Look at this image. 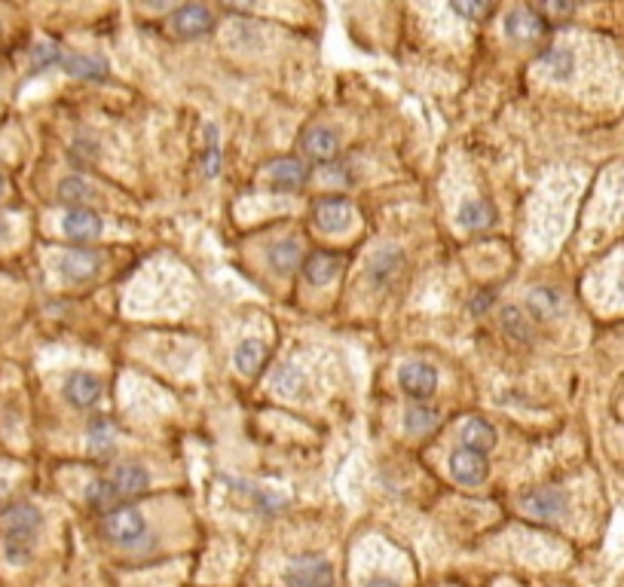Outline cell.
Segmentation results:
<instances>
[{
    "label": "cell",
    "mask_w": 624,
    "mask_h": 587,
    "mask_svg": "<svg viewBox=\"0 0 624 587\" xmlns=\"http://www.w3.org/2000/svg\"><path fill=\"white\" fill-rule=\"evenodd\" d=\"M40 526H44V517H40V511L34 505H28V502H19V505L6 508V514H4V557L10 560L13 566H25L31 560Z\"/></svg>",
    "instance_id": "cell-1"
},
{
    "label": "cell",
    "mask_w": 624,
    "mask_h": 587,
    "mask_svg": "<svg viewBox=\"0 0 624 587\" xmlns=\"http://www.w3.org/2000/svg\"><path fill=\"white\" fill-rule=\"evenodd\" d=\"M105 535L120 548H135L147 535V520L138 508L116 505L105 514Z\"/></svg>",
    "instance_id": "cell-2"
},
{
    "label": "cell",
    "mask_w": 624,
    "mask_h": 587,
    "mask_svg": "<svg viewBox=\"0 0 624 587\" xmlns=\"http://www.w3.org/2000/svg\"><path fill=\"white\" fill-rule=\"evenodd\" d=\"M285 584L288 587H334V569L325 557H294L285 569Z\"/></svg>",
    "instance_id": "cell-3"
},
{
    "label": "cell",
    "mask_w": 624,
    "mask_h": 587,
    "mask_svg": "<svg viewBox=\"0 0 624 587\" xmlns=\"http://www.w3.org/2000/svg\"><path fill=\"white\" fill-rule=\"evenodd\" d=\"M401 392L413 401H428L438 389V371L426 362H408L398 371Z\"/></svg>",
    "instance_id": "cell-4"
},
{
    "label": "cell",
    "mask_w": 624,
    "mask_h": 587,
    "mask_svg": "<svg viewBox=\"0 0 624 587\" xmlns=\"http://www.w3.org/2000/svg\"><path fill=\"white\" fill-rule=\"evenodd\" d=\"M312 224L322 233H340L352 224V203L346 196H325L312 205Z\"/></svg>",
    "instance_id": "cell-5"
},
{
    "label": "cell",
    "mask_w": 624,
    "mask_h": 587,
    "mask_svg": "<svg viewBox=\"0 0 624 587\" xmlns=\"http://www.w3.org/2000/svg\"><path fill=\"white\" fill-rule=\"evenodd\" d=\"M267 174H269V187L279 193H297L307 187V181H309L307 165L294 156L273 159V163L267 165Z\"/></svg>",
    "instance_id": "cell-6"
},
{
    "label": "cell",
    "mask_w": 624,
    "mask_h": 587,
    "mask_svg": "<svg viewBox=\"0 0 624 587\" xmlns=\"http://www.w3.org/2000/svg\"><path fill=\"white\" fill-rule=\"evenodd\" d=\"M212 25H215L212 13L202 4H184L172 13V31L184 40L202 37L206 31H212Z\"/></svg>",
    "instance_id": "cell-7"
},
{
    "label": "cell",
    "mask_w": 624,
    "mask_h": 587,
    "mask_svg": "<svg viewBox=\"0 0 624 587\" xmlns=\"http://www.w3.org/2000/svg\"><path fill=\"white\" fill-rule=\"evenodd\" d=\"M101 230H105V221L92 208H67L62 217V233L71 242H92L101 236Z\"/></svg>",
    "instance_id": "cell-8"
},
{
    "label": "cell",
    "mask_w": 624,
    "mask_h": 587,
    "mask_svg": "<svg viewBox=\"0 0 624 587\" xmlns=\"http://www.w3.org/2000/svg\"><path fill=\"white\" fill-rule=\"evenodd\" d=\"M542 31H545V19L533 10V6H518V10H511L508 19H505V35L511 40H518V44H529V40L542 37Z\"/></svg>",
    "instance_id": "cell-9"
},
{
    "label": "cell",
    "mask_w": 624,
    "mask_h": 587,
    "mask_svg": "<svg viewBox=\"0 0 624 587\" xmlns=\"http://www.w3.org/2000/svg\"><path fill=\"white\" fill-rule=\"evenodd\" d=\"M450 474L457 477L459 483L478 486V483L487 481V474H490V465H487V456H480V453L457 450L450 456Z\"/></svg>",
    "instance_id": "cell-10"
},
{
    "label": "cell",
    "mask_w": 624,
    "mask_h": 587,
    "mask_svg": "<svg viewBox=\"0 0 624 587\" xmlns=\"http://www.w3.org/2000/svg\"><path fill=\"white\" fill-rule=\"evenodd\" d=\"M98 254L89 248H71L58 257V273L65 275L67 282H86L98 273Z\"/></svg>",
    "instance_id": "cell-11"
},
{
    "label": "cell",
    "mask_w": 624,
    "mask_h": 587,
    "mask_svg": "<svg viewBox=\"0 0 624 587\" xmlns=\"http://www.w3.org/2000/svg\"><path fill=\"white\" fill-rule=\"evenodd\" d=\"M303 154L316 159V163H331L340 154V138L327 125H312V129L303 132Z\"/></svg>",
    "instance_id": "cell-12"
},
{
    "label": "cell",
    "mask_w": 624,
    "mask_h": 587,
    "mask_svg": "<svg viewBox=\"0 0 624 587\" xmlns=\"http://www.w3.org/2000/svg\"><path fill=\"white\" fill-rule=\"evenodd\" d=\"M520 505H524L527 514H533L538 520H551L567 511V492L548 486V490H536V492H529V496H524Z\"/></svg>",
    "instance_id": "cell-13"
},
{
    "label": "cell",
    "mask_w": 624,
    "mask_h": 587,
    "mask_svg": "<svg viewBox=\"0 0 624 587\" xmlns=\"http://www.w3.org/2000/svg\"><path fill=\"white\" fill-rule=\"evenodd\" d=\"M337 273H340V257L327 254V251H312V254L303 260V279L309 284H316V288L334 282Z\"/></svg>",
    "instance_id": "cell-14"
},
{
    "label": "cell",
    "mask_w": 624,
    "mask_h": 587,
    "mask_svg": "<svg viewBox=\"0 0 624 587\" xmlns=\"http://www.w3.org/2000/svg\"><path fill=\"white\" fill-rule=\"evenodd\" d=\"M65 395H67V401H71L74 407L86 410V407H92V404H96V401H98V395H101V383H98L92 373H83V371H77V373L67 376V383H65Z\"/></svg>",
    "instance_id": "cell-15"
},
{
    "label": "cell",
    "mask_w": 624,
    "mask_h": 587,
    "mask_svg": "<svg viewBox=\"0 0 624 587\" xmlns=\"http://www.w3.org/2000/svg\"><path fill=\"white\" fill-rule=\"evenodd\" d=\"M398 270H401V251L398 248H379L377 254L367 260V279H370V284H377V288L389 284Z\"/></svg>",
    "instance_id": "cell-16"
},
{
    "label": "cell",
    "mask_w": 624,
    "mask_h": 587,
    "mask_svg": "<svg viewBox=\"0 0 624 587\" xmlns=\"http://www.w3.org/2000/svg\"><path fill=\"white\" fill-rule=\"evenodd\" d=\"M62 68L71 74V77H80V80H105L107 77V62L101 55L67 53L62 58Z\"/></svg>",
    "instance_id": "cell-17"
},
{
    "label": "cell",
    "mask_w": 624,
    "mask_h": 587,
    "mask_svg": "<svg viewBox=\"0 0 624 587\" xmlns=\"http://www.w3.org/2000/svg\"><path fill=\"white\" fill-rule=\"evenodd\" d=\"M459 438H462V450L480 453V456L496 447V432L487 419H468V423L462 425Z\"/></svg>",
    "instance_id": "cell-18"
},
{
    "label": "cell",
    "mask_w": 624,
    "mask_h": 587,
    "mask_svg": "<svg viewBox=\"0 0 624 587\" xmlns=\"http://www.w3.org/2000/svg\"><path fill=\"white\" fill-rule=\"evenodd\" d=\"M538 68L554 80H569V74L576 71V55H572L567 46H548L545 53L538 55Z\"/></svg>",
    "instance_id": "cell-19"
},
{
    "label": "cell",
    "mask_w": 624,
    "mask_h": 587,
    "mask_svg": "<svg viewBox=\"0 0 624 587\" xmlns=\"http://www.w3.org/2000/svg\"><path fill=\"white\" fill-rule=\"evenodd\" d=\"M111 481L116 486V492H120V499H132V496H141V492L147 490L150 474L141 465H120Z\"/></svg>",
    "instance_id": "cell-20"
},
{
    "label": "cell",
    "mask_w": 624,
    "mask_h": 587,
    "mask_svg": "<svg viewBox=\"0 0 624 587\" xmlns=\"http://www.w3.org/2000/svg\"><path fill=\"white\" fill-rule=\"evenodd\" d=\"M527 309H529V315L538 318V322H548V318L558 315L560 294L554 288H533L527 294Z\"/></svg>",
    "instance_id": "cell-21"
},
{
    "label": "cell",
    "mask_w": 624,
    "mask_h": 587,
    "mask_svg": "<svg viewBox=\"0 0 624 587\" xmlns=\"http://www.w3.org/2000/svg\"><path fill=\"white\" fill-rule=\"evenodd\" d=\"M493 205L484 203V199H468V203L459 205V224L466 226V230H484V226L493 224Z\"/></svg>",
    "instance_id": "cell-22"
},
{
    "label": "cell",
    "mask_w": 624,
    "mask_h": 587,
    "mask_svg": "<svg viewBox=\"0 0 624 587\" xmlns=\"http://www.w3.org/2000/svg\"><path fill=\"white\" fill-rule=\"evenodd\" d=\"M264 358H267V346L260 340L255 337H248V340H242L239 346H236V355H233V362L236 367H239L242 373H257V367L264 364Z\"/></svg>",
    "instance_id": "cell-23"
},
{
    "label": "cell",
    "mask_w": 624,
    "mask_h": 587,
    "mask_svg": "<svg viewBox=\"0 0 624 587\" xmlns=\"http://www.w3.org/2000/svg\"><path fill=\"white\" fill-rule=\"evenodd\" d=\"M86 502L96 511H111V508H116V502H120V492H116L111 477H98V481H92L86 486Z\"/></svg>",
    "instance_id": "cell-24"
},
{
    "label": "cell",
    "mask_w": 624,
    "mask_h": 587,
    "mask_svg": "<svg viewBox=\"0 0 624 587\" xmlns=\"http://www.w3.org/2000/svg\"><path fill=\"white\" fill-rule=\"evenodd\" d=\"M269 264H273V270H279V273H291L303 264V251L294 239L279 242V245L269 248Z\"/></svg>",
    "instance_id": "cell-25"
},
{
    "label": "cell",
    "mask_w": 624,
    "mask_h": 587,
    "mask_svg": "<svg viewBox=\"0 0 624 587\" xmlns=\"http://www.w3.org/2000/svg\"><path fill=\"white\" fill-rule=\"evenodd\" d=\"M438 423H441L438 410L426 407V404L410 407V410H408V416H404V429H408L410 434H428Z\"/></svg>",
    "instance_id": "cell-26"
},
{
    "label": "cell",
    "mask_w": 624,
    "mask_h": 587,
    "mask_svg": "<svg viewBox=\"0 0 624 587\" xmlns=\"http://www.w3.org/2000/svg\"><path fill=\"white\" fill-rule=\"evenodd\" d=\"M89 450L92 456H101V459H107L114 453V432L107 419H96L89 425Z\"/></svg>",
    "instance_id": "cell-27"
},
{
    "label": "cell",
    "mask_w": 624,
    "mask_h": 587,
    "mask_svg": "<svg viewBox=\"0 0 624 587\" xmlns=\"http://www.w3.org/2000/svg\"><path fill=\"white\" fill-rule=\"evenodd\" d=\"M502 328L508 337H514L518 343H527L529 337H533V324H529V318L520 313L518 306H508L502 313Z\"/></svg>",
    "instance_id": "cell-28"
},
{
    "label": "cell",
    "mask_w": 624,
    "mask_h": 587,
    "mask_svg": "<svg viewBox=\"0 0 624 587\" xmlns=\"http://www.w3.org/2000/svg\"><path fill=\"white\" fill-rule=\"evenodd\" d=\"M58 199L74 208H86L83 203L86 199H92V187L83 178H65L62 184H58Z\"/></svg>",
    "instance_id": "cell-29"
},
{
    "label": "cell",
    "mask_w": 624,
    "mask_h": 587,
    "mask_svg": "<svg viewBox=\"0 0 624 587\" xmlns=\"http://www.w3.org/2000/svg\"><path fill=\"white\" fill-rule=\"evenodd\" d=\"M202 172H206L208 178H215V174L221 172V147H217V129H215V125H208V129H206V150H202Z\"/></svg>",
    "instance_id": "cell-30"
},
{
    "label": "cell",
    "mask_w": 624,
    "mask_h": 587,
    "mask_svg": "<svg viewBox=\"0 0 624 587\" xmlns=\"http://www.w3.org/2000/svg\"><path fill=\"white\" fill-rule=\"evenodd\" d=\"M273 389L282 392V395H297V392L303 389V373L294 364L279 367V373L273 376Z\"/></svg>",
    "instance_id": "cell-31"
},
{
    "label": "cell",
    "mask_w": 624,
    "mask_h": 587,
    "mask_svg": "<svg viewBox=\"0 0 624 587\" xmlns=\"http://www.w3.org/2000/svg\"><path fill=\"white\" fill-rule=\"evenodd\" d=\"M65 53L58 49L55 44H49V40H44V44H37L31 49V68L40 71V68H53V65H62Z\"/></svg>",
    "instance_id": "cell-32"
},
{
    "label": "cell",
    "mask_w": 624,
    "mask_h": 587,
    "mask_svg": "<svg viewBox=\"0 0 624 587\" xmlns=\"http://www.w3.org/2000/svg\"><path fill=\"white\" fill-rule=\"evenodd\" d=\"M453 13L466 15V19H487L493 13L490 4H453Z\"/></svg>",
    "instance_id": "cell-33"
},
{
    "label": "cell",
    "mask_w": 624,
    "mask_h": 587,
    "mask_svg": "<svg viewBox=\"0 0 624 587\" xmlns=\"http://www.w3.org/2000/svg\"><path fill=\"white\" fill-rule=\"evenodd\" d=\"M572 10H576L572 4H545V6H536V13H538V15H542V13H551V15H572Z\"/></svg>",
    "instance_id": "cell-34"
},
{
    "label": "cell",
    "mask_w": 624,
    "mask_h": 587,
    "mask_svg": "<svg viewBox=\"0 0 624 587\" xmlns=\"http://www.w3.org/2000/svg\"><path fill=\"white\" fill-rule=\"evenodd\" d=\"M490 306H493V291H480L478 297H475V303H471V309H475V313H487Z\"/></svg>",
    "instance_id": "cell-35"
},
{
    "label": "cell",
    "mask_w": 624,
    "mask_h": 587,
    "mask_svg": "<svg viewBox=\"0 0 624 587\" xmlns=\"http://www.w3.org/2000/svg\"><path fill=\"white\" fill-rule=\"evenodd\" d=\"M365 587H401L395 578H386V575H374V578H367Z\"/></svg>",
    "instance_id": "cell-36"
},
{
    "label": "cell",
    "mask_w": 624,
    "mask_h": 587,
    "mask_svg": "<svg viewBox=\"0 0 624 587\" xmlns=\"http://www.w3.org/2000/svg\"><path fill=\"white\" fill-rule=\"evenodd\" d=\"M71 154H74V156H80V154H83V156L96 159V144H83V141H77V147H74Z\"/></svg>",
    "instance_id": "cell-37"
},
{
    "label": "cell",
    "mask_w": 624,
    "mask_h": 587,
    "mask_svg": "<svg viewBox=\"0 0 624 587\" xmlns=\"http://www.w3.org/2000/svg\"><path fill=\"white\" fill-rule=\"evenodd\" d=\"M6 496H10V483H6L4 477H0V508L6 505Z\"/></svg>",
    "instance_id": "cell-38"
},
{
    "label": "cell",
    "mask_w": 624,
    "mask_h": 587,
    "mask_svg": "<svg viewBox=\"0 0 624 587\" xmlns=\"http://www.w3.org/2000/svg\"><path fill=\"white\" fill-rule=\"evenodd\" d=\"M619 291H621V294H624V273H621V275H619Z\"/></svg>",
    "instance_id": "cell-39"
},
{
    "label": "cell",
    "mask_w": 624,
    "mask_h": 587,
    "mask_svg": "<svg viewBox=\"0 0 624 587\" xmlns=\"http://www.w3.org/2000/svg\"><path fill=\"white\" fill-rule=\"evenodd\" d=\"M0 193H4V178H0Z\"/></svg>",
    "instance_id": "cell-40"
}]
</instances>
